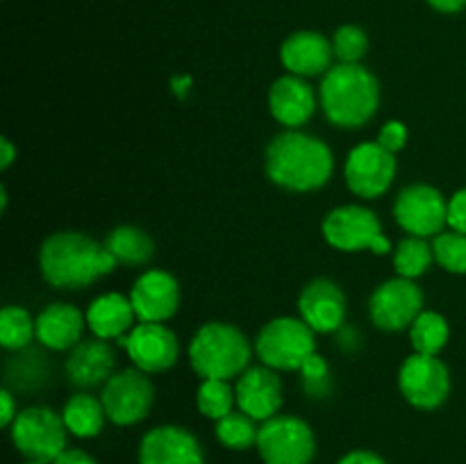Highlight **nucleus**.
<instances>
[{
  "mask_svg": "<svg viewBox=\"0 0 466 464\" xmlns=\"http://www.w3.org/2000/svg\"><path fill=\"white\" fill-rule=\"evenodd\" d=\"M423 312V291L408 277H391L380 282L369 298V314L376 328L387 332L410 330Z\"/></svg>",
  "mask_w": 466,
  "mask_h": 464,
  "instance_id": "13",
  "label": "nucleus"
},
{
  "mask_svg": "<svg viewBox=\"0 0 466 464\" xmlns=\"http://www.w3.org/2000/svg\"><path fill=\"white\" fill-rule=\"evenodd\" d=\"M139 464H205L203 446L180 426H157L139 444Z\"/></svg>",
  "mask_w": 466,
  "mask_h": 464,
  "instance_id": "18",
  "label": "nucleus"
},
{
  "mask_svg": "<svg viewBox=\"0 0 466 464\" xmlns=\"http://www.w3.org/2000/svg\"><path fill=\"white\" fill-rule=\"evenodd\" d=\"M319 105L332 126L344 130L362 127L371 121L380 105L378 77L362 64H337L323 76Z\"/></svg>",
  "mask_w": 466,
  "mask_h": 464,
  "instance_id": "3",
  "label": "nucleus"
},
{
  "mask_svg": "<svg viewBox=\"0 0 466 464\" xmlns=\"http://www.w3.org/2000/svg\"><path fill=\"white\" fill-rule=\"evenodd\" d=\"M396 168H399V162L394 153L382 148L378 141H364L355 146L346 159V185L364 200L380 198L394 185Z\"/></svg>",
  "mask_w": 466,
  "mask_h": 464,
  "instance_id": "12",
  "label": "nucleus"
},
{
  "mask_svg": "<svg viewBox=\"0 0 466 464\" xmlns=\"http://www.w3.org/2000/svg\"><path fill=\"white\" fill-rule=\"evenodd\" d=\"M105 246L116 264H127V267H144L155 255L153 237L137 226L114 227L105 239Z\"/></svg>",
  "mask_w": 466,
  "mask_h": 464,
  "instance_id": "25",
  "label": "nucleus"
},
{
  "mask_svg": "<svg viewBox=\"0 0 466 464\" xmlns=\"http://www.w3.org/2000/svg\"><path fill=\"white\" fill-rule=\"evenodd\" d=\"M196 405L200 414L212 421H218L226 414L237 408V394L230 380H218V378H203L196 391Z\"/></svg>",
  "mask_w": 466,
  "mask_h": 464,
  "instance_id": "30",
  "label": "nucleus"
},
{
  "mask_svg": "<svg viewBox=\"0 0 466 464\" xmlns=\"http://www.w3.org/2000/svg\"><path fill=\"white\" fill-rule=\"evenodd\" d=\"M16 155H18V150H16V146L12 144V139L3 136V139H0V168H3V171H7V168L14 164V159H16Z\"/></svg>",
  "mask_w": 466,
  "mask_h": 464,
  "instance_id": "40",
  "label": "nucleus"
},
{
  "mask_svg": "<svg viewBox=\"0 0 466 464\" xmlns=\"http://www.w3.org/2000/svg\"><path fill=\"white\" fill-rule=\"evenodd\" d=\"M9 435L23 458L53 464L68 449L66 439L71 432H68L62 414L46 405H36V408L18 412V417L9 426Z\"/></svg>",
  "mask_w": 466,
  "mask_h": 464,
  "instance_id": "6",
  "label": "nucleus"
},
{
  "mask_svg": "<svg viewBox=\"0 0 466 464\" xmlns=\"http://www.w3.org/2000/svg\"><path fill=\"white\" fill-rule=\"evenodd\" d=\"M114 367H116V353L109 341L89 337L68 350L64 373L71 385L80 389H94V387H103L114 376Z\"/></svg>",
  "mask_w": 466,
  "mask_h": 464,
  "instance_id": "19",
  "label": "nucleus"
},
{
  "mask_svg": "<svg viewBox=\"0 0 466 464\" xmlns=\"http://www.w3.org/2000/svg\"><path fill=\"white\" fill-rule=\"evenodd\" d=\"M86 314L71 303H50L36 317V341L41 348L71 350L82 341Z\"/></svg>",
  "mask_w": 466,
  "mask_h": 464,
  "instance_id": "22",
  "label": "nucleus"
},
{
  "mask_svg": "<svg viewBox=\"0 0 466 464\" xmlns=\"http://www.w3.org/2000/svg\"><path fill=\"white\" fill-rule=\"evenodd\" d=\"M258 453L264 464H312L317 439L308 421L291 414H276L259 423Z\"/></svg>",
  "mask_w": 466,
  "mask_h": 464,
  "instance_id": "8",
  "label": "nucleus"
},
{
  "mask_svg": "<svg viewBox=\"0 0 466 464\" xmlns=\"http://www.w3.org/2000/svg\"><path fill=\"white\" fill-rule=\"evenodd\" d=\"M435 262V253H432V244L423 237H405L399 246L394 248V268L400 277L408 280H417Z\"/></svg>",
  "mask_w": 466,
  "mask_h": 464,
  "instance_id": "29",
  "label": "nucleus"
},
{
  "mask_svg": "<svg viewBox=\"0 0 466 464\" xmlns=\"http://www.w3.org/2000/svg\"><path fill=\"white\" fill-rule=\"evenodd\" d=\"M16 417H18V409H16V400H14L12 389L3 387V389H0V426L9 428Z\"/></svg>",
  "mask_w": 466,
  "mask_h": 464,
  "instance_id": "37",
  "label": "nucleus"
},
{
  "mask_svg": "<svg viewBox=\"0 0 466 464\" xmlns=\"http://www.w3.org/2000/svg\"><path fill=\"white\" fill-rule=\"evenodd\" d=\"M299 373L303 376V387L309 396H314V398H323V396L330 394V387H328L330 368H328V362L319 353L309 355L308 362L300 367Z\"/></svg>",
  "mask_w": 466,
  "mask_h": 464,
  "instance_id": "34",
  "label": "nucleus"
},
{
  "mask_svg": "<svg viewBox=\"0 0 466 464\" xmlns=\"http://www.w3.org/2000/svg\"><path fill=\"white\" fill-rule=\"evenodd\" d=\"M268 112L287 130H299L317 112V94L305 77H278L268 89Z\"/></svg>",
  "mask_w": 466,
  "mask_h": 464,
  "instance_id": "21",
  "label": "nucleus"
},
{
  "mask_svg": "<svg viewBox=\"0 0 466 464\" xmlns=\"http://www.w3.org/2000/svg\"><path fill=\"white\" fill-rule=\"evenodd\" d=\"M317 332L300 317H278L264 323L255 339V353L273 371H300L317 353Z\"/></svg>",
  "mask_w": 466,
  "mask_h": 464,
  "instance_id": "5",
  "label": "nucleus"
},
{
  "mask_svg": "<svg viewBox=\"0 0 466 464\" xmlns=\"http://www.w3.org/2000/svg\"><path fill=\"white\" fill-rule=\"evenodd\" d=\"M62 419L66 423L68 432L80 439H91V437L100 435L105 421H107V412L100 400V396H91L89 391H80V394L71 396L62 409Z\"/></svg>",
  "mask_w": 466,
  "mask_h": 464,
  "instance_id": "24",
  "label": "nucleus"
},
{
  "mask_svg": "<svg viewBox=\"0 0 466 464\" xmlns=\"http://www.w3.org/2000/svg\"><path fill=\"white\" fill-rule=\"evenodd\" d=\"M432 253H435V262L444 271L455 273V276L466 273V235L462 232H440L432 239Z\"/></svg>",
  "mask_w": 466,
  "mask_h": 464,
  "instance_id": "32",
  "label": "nucleus"
},
{
  "mask_svg": "<svg viewBox=\"0 0 466 464\" xmlns=\"http://www.w3.org/2000/svg\"><path fill=\"white\" fill-rule=\"evenodd\" d=\"M121 346L126 348L132 364L148 376L168 371L180 358V344H177L176 332L164 323L139 321L123 337Z\"/></svg>",
  "mask_w": 466,
  "mask_h": 464,
  "instance_id": "14",
  "label": "nucleus"
},
{
  "mask_svg": "<svg viewBox=\"0 0 466 464\" xmlns=\"http://www.w3.org/2000/svg\"><path fill=\"white\" fill-rule=\"evenodd\" d=\"M428 5L441 14H458L466 7V0H428Z\"/></svg>",
  "mask_w": 466,
  "mask_h": 464,
  "instance_id": "41",
  "label": "nucleus"
},
{
  "mask_svg": "<svg viewBox=\"0 0 466 464\" xmlns=\"http://www.w3.org/2000/svg\"><path fill=\"white\" fill-rule=\"evenodd\" d=\"M339 464H387L380 455L371 453V450H350L344 458L339 459Z\"/></svg>",
  "mask_w": 466,
  "mask_h": 464,
  "instance_id": "38",
  "label": "nucleus"
},
{
  "mask_svg": "<svg viewBox=\"0 0 466 464\" xmlns=\"http://www.w3.org/2000/svg\"><path fill=\"white\" fill-rule=\"evenodd\" d=\"M449 227L466 235V187L455 191L449 200Z\"/></svg>",
  "mask_w": 466,
  "mask_h": 464,
  "instance_id": "36",
  "label": "nucleus"
},
{
  "mask_svg": "<svg viewBox=\"0 0 466 464\" xmlns=\"http://www.w3.org/2000/svg\"><path fill=\"white\" fill-rule=\"evenodd\" d=\"M394 218L408 235L437 237L449 226V200L431 185H410L396 196Z\"/></svg>",
  "mask_w": 466,
  "mask_h": 464,
  "instance_id": "11",
  "label": "nucleus"
},
{
  "mask_svg": "<svg viewBox=\"0 0 466 464\" xmlns=\"http://www.w3.org/2000/svg\"><path fill=\"white\" fill-rule=\"evenodd\" d=\"M369 36L358 25H341L332 36V50L339 64H360V59L367 55Z\"/></svg>",
  "mask_w": 466,
  "mask_h": 464,
  "instance_id": "33",
  "label": "nucleus"
},
{
  "mask_svg": "<svg viewBox=\"0 0 466 464\" xmlns=\"http://www.w3.org/2000/svg\"><path fill=\"white\" fill-rule=\"evenodd\" d=\"M332 41L323 36L321 32L300 30L287 36L280 45V62L287 73L299 77H317L326 76L332 68Z\"/></svg>",
  "mask_w": 466,
  "mask_h": 464,
  "instance_id": "20",
  "label": "nucleus"
},
{
  "mask_svg": "<svg viewBox=\"0 0 466 464\" xmlns=\"http://www.w3.org/2000/svg\"><path fill=\"white\" fill-rule=\"evenodd\" d=\"M323 239L344 253L371 250L376 255L394 253L390 239L382 235V226L376 214L362 205H341L328 212L321 223Z\"/></svg>",
  "mask_w": 466,
  "mask_h": 464,
  "instance_id": "7",
  "label": "nucleus"
},
{
  "mask_svg": "<svg viewBox=\"0 0 466 464\" xmlns=\"http://www.w3.org/2000/svg\"><path fill=\"white\" fill-rule=\"evenodd\" d=\"M53 464H98L89 453L82 449H66Z\"/></svg>",
  "mask_w": 466,
  "mask_h": 464,
  "instance_id": "39",
  "label": "nucleus"
},
{
  "mask_svg": "<svg viewBox=\"0 0 466 464\" xmlns=\"http://www.w3.org/2000/svg\"><path fill=\"white\" fill-rule=\"evenodd\" d=\"M253 346L248 337L226 321H209L189 341L191 368L200 378L232 380L250 367Z\"/></svg>",
  "mask_w": 466,
  "mask_h": 464,
  "instance_id": "4",
  "label": "nucleus"
},
{
  "mask_svg": "<svg viewBox=\"0 0 466 464\" xmlns=\"http://www.w3.org/2000/svg\"><path fill=\"white\" fill-rule=\"evenodd\" d=\"M171 86H173V91H176L177 98H185L187 91L191 89V77L189 76H176L171 80Z\"/></svg>",
  "mask_w": 466,
  "mask_h": 464,
  "instance_id": "42",
  "label": "nucleus"
},
{
  "mask_svg": "<svg viewBox=\"0 0 466 464\" xmlns=\"http://www.w3.org/2000/svg\"><path fill=\"white\" fill-rule=\"evenodd\" d=\"M408 127H405V123L400 121H387L385 126L380 127V132H378V144L382 146L385 150H390V153H399V150L405 148V144H408Z\"/></svg>",
  "mask_w": 466,
  "mask_h": 464,
  "instance_id": "35",
  "label": "nucleus"
},
{
  "mask_svg": "<svg viewBox=\"0 0 466 464\" xmlns=\"http://www.w3.org/2000/svg\"><path fill=\"white\" fill-rule=\"evenodd\" d=\"M451 337L449 321L441 314L423 309L417 317V321L410 326V341H412L414 353L421 355H437L446 348Z\"/></svg>",
  "mask_w": 466,
  "mask_h": 464,
  "instance_id": "27",
  "label": "nucleus"
},
{
  "mask_svg": "<svg viewBox=\"0 0 466 464\" xmlns=\"http://www.w3.org/2000/svg\"><path fill=\"white\" fill-rule=\"evenodd\" d=\"M107 419L114 426H135L148 417L155 400V387L148 373L137 367L118 371L109 378L100 391Z\"/></svg>",
  "mask_w": 466,
  "mask_h": 464,
  "instance_id": "9",
  "label": "nucleus"
},
{
  "mask_svg": "<svg viewBox=\"0 0 466 464\" xmlns=\"http://www.w3.org/2000/svg\"><path fill=\"white\" fill-rule=\"evenodd\" d=\"M130 300L139 321L164 323L180 308V285L168 271L150 268L135 280Z\"/></svg>",
  "mask_w": 466,
  "mask_h": 464,
  "instance_id": "15",
  "label": "nucleus"
},
{
  "mask_svg": "<svg viewBox=\"0 0 466 464\" xmlns=\"http://www.w3.org/2000/svg\"><path fill=\"white\" fill-rule=\"evenodd\" d=\"M237 409L248 414L258 423L276 417L282 408V382L278 371L264 367H248L235 385Z\"/></svg>",
  "mask_w": 466,
  "mask_h": 464,
  "instance_id": "17",
  "label": "nucleus"
},
{
  "mask_svg": "<svg viewBox=\"0 0 466 464\" xmlns=\"http://www.w3.org/2000/svg\"><path fill=\"white\" fill-rule=\"evenodd\" d=\"M23 464H46V462H35V459H27V462H23Z\"/></svg>",
  "mask_w": 466,
  "mask_h": 464,
  "instance_id": "43",
  "label": "nucleus"
},
{
  "mask_svg": "<svg viewBox=\"0 0 466 464\" xmlns=\"http://www.w3.org/2000/svg\"><path fill=\"white\" fill-rule=\"evenodd\" d=\"M50 364L44 350L39 348H27L16 350L7 364V389L16 391H35L48 382Z\"/></svg>",
  "mask_w": 466,
  "mask_h": 464,
  "instance_id": "26",
  "label": "nucleus"
},
{
  "mask_svg": "<svg viewBox=\"0 0 466 464\" xmlns=\"http://www.w3.org/2000/svg\"><path fill=\"white\" fill-rule=\"evenodd\" d=\"M36 339V318L21 305H7L0 312V346L5 350L27 348Z\"/></svg>",
  "mask_w": 466,
  "mask_h": 464,
  "instance_id": "28",
  "label": "nucleus"
},
{
  "mask_svg": "<svg viewBox=\"0 0 466 464\" xmlns=\"http://www.w3.org/2000/svg\"><path fill=\"white\" fill-rule=\"evenodd\" d=\"M85 314L86 328L91 330V335L107 341H121L139 321L135 308H132L130 296H123L118 291L100 294L98 298L91 300L89 309Z\"/></svg>",
  "mask_w": 466,
  "mask_h": 464,
  "instance_id": "23",
  "label": "nucleus"
},
{
  "mask_svg": "<svg viewBox=\"0 0 466 464\" xmlns=\"http://www.w3.org/2000/svg\"><path fill=\"white\" fill-rule=\"evenodd\" d=\"M335 157L319 136L287 130L268 144L264 171L287 191H317L332 177Z\"/></svg>",
  "mask_w": 466,
  "mask_h": 464,
  "instance_id": "2",
  "label": "nucleus"
},
{
  "mask_svg": "<svg viewBox=\"0 0 466 464\" xmlns=\"http://www.w3.org/2000/svg\"><path fill=\"white\" fill-rule=\"evenodd\" d=\"M116 267L107 246L85 232H55L39 250L41 276L59 289H85Z\"/></svg>",
  "mask_w": 466,
  "mask_h": 464,
  "instance_id": "1",
  "label": "nucleus"
},
{
  "mask_svg": "<svg viewBox=\"0 0 466 464\" xmlns=\"http://www.w3.org/2000/svg\"><path fill=\"white\" fill-rule=\"evenodd\" d=\"M214 423H217V426H214L217 439L221 441L226 449L246 450L250 449V446L258 444V421L250 419L246 412H241V409H232L230 414H226V417L218 419V421Z\"/></svg>",
  "mask_w": 466,
  "mask_h": 464,
  "instance_id": "31",
  "label": "nucleus"
},
{
  "mask_svg": "<svg viewBox=\"0 0 466 464\" xmlns=\"http://www.w3.org/2000/svg\"><path fill=\"white\" fill-rule=\"evenodd\" d=\"M300 318L314 332H339L346 323V296L337 282L317 277L308 282L299 296Z\"/></svg>",
  "mask_w": 466,
  "mask_h": 464,
  "instance_id": "16",
  "label": "nucleus"
},
{
  "mask_svg": "<svg viewBox=\"0 0 466 464\" xmlns=\"http://www.w3.org/2000/svg\"><path fill=\"white\" fill-rule=\"evenodd\" d=\"M399 389L412 408H441L451 394L449 367L437 355L412 353L399 371Z\"/></svg>",
  "mask_w": 466,
  "mask_h": 464,
  "instance_id": "10",
  "label": "nucleus"
}]
</instances>
